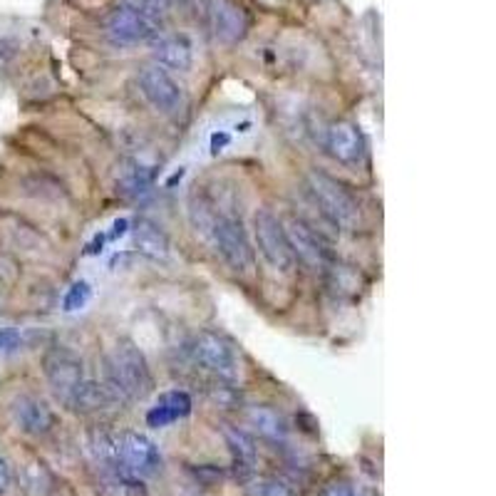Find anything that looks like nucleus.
I'll list each match as a JSON object with an SVG mask.
<instances>
[{
  "label": "nucleus",
  "instance_id": "obj_1",
  "mask_svg": "<svg viewBox=\"0 0 496 496\" xmlns=\"http://www.w3.org/2000/svg\"><path fill=\"white\" fill-rule=\"evenodd\" d=\"M107 387L117 402H142L154 392V375L144 352L127 338H122L107 360Z\"/></svg>",
  "mask_w": 496,
  "mask_h": 496
},
{
  "label": "nucleus",
  "instance_id": "obj_2",
  "mask_svg": "<svg viewBox=\"0 0 496 496\" xmlns=\"http://www.w3.org/2000/svg\"><path fill=\"white\" fill-rule=\"evenodd\" d=\"M312 196L322 206V213L331 219V223L342 226V229H355L360 223V203L352 196L348 186L338 182L335 176L321 169H312L308 174Z\"/></svg>",
  "mask_w": 496,
  "mask_h": 496
},
{
  "label": "nucleus",
  "instance_id": "obj_3",
  "mask_svg": "<svg viewBox=\"0 0 496 496\" xmlns=\"http://www.w3.org/2000/svg\"><path fill=\"white\" fill-rule=\"evenodd\" d=\"M212 241L221 258H223V263L233 273H241V276L251 273L256 258H253V248H251L248 233L243 229V221L236 213H216Z\"/></svg>",
  "mask_w": 496,
  "mask_h": 496
},
{
  "label": "nucleus",
  "instance_id": "obj_4",
  "mask_svg": "<svg viewBox=\"0 0 496 496\" xmlns=\"http://www.w3.org/2000/svg\"><path fill=\"white\" fill-rule=\"evenodd\" d=\"M253 233H256L258 251L268 266L278 273L291 276L295 271V256L288 246L283 223L276 213H271L268 209H258L256 216H253Z\"/></svg>",
  "mask_w": 496,
  "mask_h": 496
},
{
  "label": "nucleus",
  "instance_id": "obj_5",
  "mask_svg": "<svg viewBox=\"0 0 496 496\" xmlns=\"http://www.w3.org/2000/svg\"><path fill=\"white\" fill-rule=\"evenodd\" d=\"M43 372H45L47 385L53 387V395L63 404L70 407L74 392L84 382L83 360L67 348L47 350L43 358Z\"/></svg>",
  "mask_w": 496,
  "mask_h": 496
},
{
  "label": "nucleus",
  "instance_id": "obj_6",
  "mask_svg": "<svg viewBox=\"0 0 496 496\" xmlns=\"http://www.w3.org/2000/svg\"><path fill=\"white\" fill-rule=\"evenodd\" d=\"M117 461L132 477L147 479L162 471V451L147 434L122 432L117 437Z\"/></svg>",
  "mask_w": 496,
  "mask_h": 496
},
{
  "label": "nucleus",
  "instance_id": "obj_7",
  "mask_svg": "<svg viewBox=\"0 0 496 496\" xmlns=\"http://www.w3.org/2000/svg\"><path fill=\"white\" fill-rule=\"evenodd\" d=\"M193 358L199 360V365H203L209 372L226 380V382H236V377H239L236 350L231 348V342L219 332H199L193 341Z\"/></svg>",
  "mask_w": 496,
  "mask_h": 496
},
{
  "label": "nucleus",
  "instance_id": "obj_8",
  "mask_svg": "<svg viewBox=\"0 0 496 496\" xmlns=\"http://www.w3.org/2000/svg\"><path fill=\"white\" fill-rule=\"evenodd\" d=\"M206 18L221 45H239L251 30V15L236 0H206Z\"/></svg>",
  "mask_w": 496,
  "mask_h": 496
},
{
  "label": "nucleus",
  "instance_id": "obj_9",
  "mask_svg": "<svg viewBox=\"0 0 496 496\" xmlns=\"http://www.w3.org/2000/svg\"><path fill=\"white\" fill-rule=\"evenodd\" d=\"M107 35L114 45H142V43H149L159 35V20L149 18L144 13H139L134 8H127V5H120L110 13L107 18Z\"/></svg>",
  "mask_w": 496,
  "mask_h": 496
},
{
  "label": "nucleus",
  "instance_id": "obj_10",
  "mask_svg": "<svg viewBox=\"0 0 496 496\" xmlns=\"http://www.w3.org/2000/svg\"><path fill=\"white\" fill-rule=\"evenodd\" d=\"M139 90L147 102L162 114H174L184 107V93L174 83V77L166 73L162 64H147L139 73Z\"/></svg>",
  "mask_w": 496,
  "mask_h": 496
},
{
  "label": "nucleus",
  "instance_id": "obj_11",
  "mask_svg": "<svg viewBox=\"0 0 496 496\" xmlns=\"http://www.w3.org/2000/svg\"><path fill=\"white\" fill-rule=\"evenodd\" d=\"M285 239L293 251L295 261L301 258L311 271H325L331 263V251L322 243L321 233H315L312 226L303 219H288L283 223Z\"/></svg>",
  "mask_w": 496,
  "mask_h": 496
},
{
  "label": "nucleus",
  "instance_id": "obj_12",
  "mask_svg": "<svg viewBox=\"0 0 496 496\" xmlns=\"http://www.w3.org/2000/svg\"><path fill=\"white\" fill-rule=\"evenodd\" d=\"M10 414H13L15 427L28 437H43L55 427V412L50 410V404L45 400H40L35 395L15 397L13 407H10Z\"/></svg>",
  "mask_w": 496,
  "mask_h": 496
},
{
  "label": "nucleus",
  "instance_id": "obj_13",
  "mask_svg": "<svg viewBox=\"0 0 496 496\" xmlns=\"http://www.w3.org/2000/svg\"><path fill=\"white\" fill-rule=\"evenodd\" d=\"M325 144L331 149V154L342 164H355L365 152V142H362L358 124L350 120L332 122L331 129H328V137H325Z\"/></svg>",
  "mask_w": 496,
  "mask_h": 496
},
{
  "label": "nucleus",
  "instance_id": "obj_14",
  "mask_svg": "<svg viewBox=\"0 0 496 496\" xmlns=\"http://www.w3.org/2000/svg\"><path fill=\"white\" fill-rule=\"evenodd\" d=\"M221 432H223V440H226V444H229L231 460H233L236 474H239L241 479L251 477L258 461L256 440H253L246 430L233 427V424H223V427H221Z\"/></svg>",
  "mask_w": 496,
  "mask_h": 496
},
{
  "label": "nucleus",
  "instance_id": "obj_15",
  "mask_svg": "<svg viewBox=\"0 0 496 496\" xmlns=\"http://www.w3.org/2000/svg\"><path fill=\"white\" fill-rule=\"evenodd\" d=\"M192 397L184 390H172V392H164L159 395L156 404L147 412V424L152 430H162V427H169V424L179 422L192 414Z\"/></svg>",
  "mask_w": 496,
  "mask_h": 496
},
{
  "label": "nucleus",
  "instance_id": "obj_16",
  "mask_svg": "<svg viewBox=\"0 0 496 496\" xmlns=\"http://www.w3.org/2000/svg\"><path fill=\"white\" fill-rule=\"evenodd\" d=\"M18 484L25 496H50L57 489V477L40 457H30L20 464Z\"/></svg>",
  "mask_w": 496,
  "mask_h": 496
},
{
  "label": "nucleus",
  "instance_id": "obj_17",
  "mask_svg": "<svg viewBox=\"0 0 496 496\" xmlns=\"http://www.w3.org/2000/svg\"><path fill=\"white\" fill-rule=\"evenodd\" d=\"M156 64H162L164 70H179V73H189L193 63L192 45L186 37L172 35L162 37L154 45Z\"/></svg>",
  "mask_w": 496,
  "mask_h": 496
},
{
  "label": "nucleus",
  "instance_id": "obj_18",
  "mask_svg": "<svg viewBox=\"0 0 496 496\" xmlns=\"http://www.w3.org/2000/svg\"><path fill=\"white\" fill-rule=\"evenodd\" d=\"M248 424L256 430L263 440L268 441H285L288 437V422L283 420V414L273 410V407H268V404H256V407H251L246 412Z\"/></svg>",
  "mask_w": 496,
  "mask_h": 496
},
{
  "label": "nucleus",
  "instance_id": "obj_19",
  "mask_svg": "<svg viewBox=\"0 0 496 496\" xmlns=\"http://www.w3.org/2000/svg\"><path fill=\"white\" fill-rule=\"evenodd\" d=\"M134 243H137L139 253L154 261H164L169 256V236L156 226L154 221L139 219L134 223Z\"/></svg>",
  "mask_w": 496,
  "mask_h": 496
},
{
  "label": "nucleus",
  "instance_id": "obj_20",
  "mask_svg": "<svg viewBox=\"0 0 496 496\" xmlns=\"http://www.w3.org/2000/svg\"><path fill=\"white\" fill-rule=\"evenodd\" d=\"M117 402V397L112 395L110 387H102L97 385V382H90V380H84L83 385H80V390L74 392L73 402H70V407H73L74 412H97V410H104V407H110V404Z\"/></svg>",
  "mask_w": 496,
  "mask_h": 496
},
{
  "label": "nucleus",
  "instance_id": "obj_21",
  "mask_svg": "<svg viewBox=\"0 0 496 496\" xmlns=\"http://www.w3.org/2000/svg\"><path fill=\"white\" fill-rule=\"evenodd\" d=\"M149 182H152V176H149L147 169H142L134 162H124L122 169L117 172V192L122 196H139V193L147 192Z\"/></svg>",
  "mask_w": 496,
  "mask_h": 496
},
{
  "label": "nucleus",
  "instance_id": "obj_22",
  "mask_svg": "<svg viewBox=\"0 0 496 496\" xmlns=\"http://www.w3.org/2000/svg\"><path fill=\"white\" fill-rule=\"evenodd\" d=\"M248 496H295V491L291 484H285L283 479L261 477L251 481Z\"/></svg>",
  "mask_w": 496,
  "mask_h": 496
},
{
  "label": "nucleus",
  "instance_id": "obj_23",
  "mask_svg": "<svg viewBox=\"0 0 496 496\" xmlns=\"http://www.w3.org/2000/svg\"><path fill=\"white\" fill-rule=\"evenodd\" d=\"M90 295H93V288H90V283H87V281H74V283L70 285V291L64 293L63 308L67 312L80 311V308H84V305H87Z\"/></svg>",
  "mask_w": 496,
  "mask_h": 496
},
{
  "label": "nucleus",
  "instance_id": "obj_24",
  "mask_svg": "<svg viewBox=\"0 0 496 496\" xmlns=\"http://www.w3.org/2000/svg\"><path fill=\"white\" fill-rule=\"evenodd\" d=\"M124 5L139 10V13H144L149 18L159 20V15H164L166 10H169L172 0H124Z\"/></svg>",
  "mask_w": 496,
  "mask_h": 496
},
{
  "label": "nucleus",
  "instance_id": "obj_25",
  "mask_svg": "<svg viewBox=\"0 0 496 496\" xmlns=\"http://www.w3.org/2000/svg\"><path fill=\"white\" fill-rule=\"evenodd\" d=\"M321 496H358V491L350 487L348 481H342V479H332V481H328V484L322 487Z\"/></svg>",
  "mask_w": 496,
  "mask_h": 496
},
{
  "label": "nucleus",
  "instance_id": "obj_26",
  "mask_svg": "<svg viewBox=\"0 0 496 496\" xmlns=\"http://www.w3.org/2000/svg\"><path fill=\"white\" fill-rule=\"evenodd\" d=\"M23 338L15 328H3L0 331V352H10V350H18Z\"/></svg>",
  "mask_w": 496,
  "mask_h": 496
},
{
  "label": "nucleus",
  "instance_id": "obj_27",
  "mask_svg": "<svg viewBox=\"0 0 496 496\" xmlns=\"http://www.w3.org/2000/svg\"><path fill=\"white\" fill-rule=\"evenodd\" d=\"M13 484V471H10V464L3 457H0V496L5 494Z\"/></svg>",
  "mask_w": 496,
  "mask_h": 496
},
{
  "label": "nucleus",
  "instance_id": "obj_28",
  "mask_svg": "<svg viewBox=\"0 0 496 496\" xmlns=\"http://www.w3.org/2000/svg\"><path fill=\"white\" fill-rule=\"evenodd\" d=\"M127 226H129L127 219L114 221V231H112V239H117V236H124V233H127Z\"/></svg>",
  "mask_w": 496,
  "mask_h": 496
}]
</instances>
